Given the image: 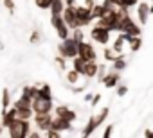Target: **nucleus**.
<instances>
[{
    "instance_id": "f257e3e1",
    "label": "nucleus",
    "mask_w": 153,
    "mask_h": 138,
    "mask_svg": "<svg viewBox=\"0 0 153 138\" xmlns=\"http://www.w3.org/2000/svg\"><path fill=\"white\" fill-rule=\"evenodd\" d=\"M9 136L11 138H27L31 133V120H22V118H15L13 124L7 127Z\"/></svg>"
},
{
    "instance_id": "f03ea898",
    "label": "nucleus",
    "mask_w": 153,
    "mask_h": 138,
    "mask_svg": "<svg viewBox=\"0 0 153 138\" xmlns=\"http://www.w3.org/2000/svg\"><path fill=\"white\" fill-rule=\"evenodd\" d=\"M78 43H79V41H78V40H74L72 36L61 40V43L58 45V54L63 56L65 59H72V57H76V56H78Z\"/></svg>"
},
{
    "instance_id": "7ed1b4c3",
    "label": "nucleus",
    "mask_w": 153,
    "mask_h": 138,
    "mask_svg": "<svg viewBox=\"0 0 153 138\" xmlns=\"http://www.w3.org/2000/svg\"><path fill=\"white\" fill-rule=\"evenodd\" d=\"M108 113H110V109H108V106H105L97 115L90 117V118H88V124H87V126L83 127V131H81V133H83V136H90V134H92V133H94V131H96V129L105 122V120H106Z\"/></svg>"
},
{
    "instance_id": "20e7f679",
    "label": "nucleus",
    "mask_w": 153,
    "mask_h": 138,
    "mask_svg": "<svg viewBox=\"0 0 153 138\" xmlns=\"http://www.w3.org/2000/svg\"><path fill=\"white\" fill-rule=\"evenodd\" d=\"M31 108L34 113H49L52 111V99H43V97H34L31 101Z\"/></svg>"
},
{
    "instance_id": "39448f33",
    "label": "nucleus",
    "mask_w": 153,
    "mask_h": 138,
    "mask_svg": "<svg viewBox=\"0 0 153 138\" xmlns=\"http://www.w3.org/2000/svg\"><path fill=\"white\" fill-rule=\"evenodd\" d=\"M61 18L65 20V23L68 25L70 31L79 27L78 16H76V6H65V9H63V13H61Z\"/></svg>"
},
{
    "instance_id": "423d86ee",
    "label": "nucleus",
    "mask_w": 153,
    "mask_h": 138,
    "mask_svg": "<svg viewBox=\"0 0 153 138\" xmlns=\"http://www.w3.org/2000/svg\"><path fill=\"white\" fill-rule=\"evenodd\" d=\"M78 56L83 57L85 61H96V57H97L96 48H94L88 41H83V40L78 43Z\"/></svg>"
},
{
    "instance_id": "0eeeda50",
    "label": "nucleus",
    "mask_w": 153,
    "mask_h": 138,
    "mask_svg": "<svg viewBox=\"0 0 153 138\" xmlns=\"http://www.w3.org/2000/svg\"><path fill=\"white\" fill-rule=\"evenodd\" d=\"M76 16H78L79 27H87L94 22L92 18V9H88L87 6H76Z\"/></svg>"
},
{
    "instance_id": "6e6552de",
    "label": "nucleus",
    "mask_w": 153,
    "mask_h": 138,
    "mask_svg": "<svg viewBox=\"0 0 153 138\" xmlns=\"http://www.w3.org/2000/svg\"><path fill=\"white\" fill-rule=\"evenodd\" d=\"M51 23H52V27L56 29L59 40H65V38L70 36V29H68V25L65 23V20L61 18V15H59V16H51Z\"/></svg>"
},
{
    "instance_id": "1a4fd4ad",
    "label": "nucleus",
    "mask_w": 153,
    "mask_h": 138,
    "mask_svg": "<svg viewBox=\"0 0 153 138\" xmlns=\"http://www.w3.org/2000/svg\"><path fill=\"white\" fill-rule=\"evenodd\" d=\"M119 23H121V32H124V34H131V36H140V34H142L140 25L135 23V22L131 20V16L124 18V20L119 22Z\"/></svg>"
},
{
    "instance_id": "9d476101",
    "label": "nucleus",
    "mask_w": 153,
    "mask_h": 138,
    "mask_svg": "<svg viewBox=\"0 0 153 138\" xmlns=\"http://www.w3.org/2000/svg\"><path fill=\"white\" fill-rule=\"evenodd\" d=\"M90 38H92L94 41L101 43V45H106V43L110 41V31H108V29H103V27L94 25V27L90 29Z\"/></svg>"
},
{
    "instance_id": "9b49d317",
    "label": "nucleus",
    "mask_w": 153,
    "mask_h": 138,
    "mask_svg": "<svg viewBox=\"0 0 153 138\" xmlns=\"http://www.w3.org/2000/svg\"><path fill=\"white\" fill-rule=\"evenodd\" d=\"M33 120H34V124H36V127H38L40 131H45V129L51 127L52 115H51V111H49V113H34V115H33Z\"/></svg>"
},
{
    "instance_id": "f8f14e48",
    "label": "nucleus",
    "mask_w": 153,
    "mask_h": 138,
    "mask_svg": "<svg viewBox=\"0 0 153 138\" xmlns=\"http://www.w3.org/2000/svg\"><path fill=\"white\" fill-rule=\"evenodd\" d=\"M149 6L146 2H139L137 4V16H139V25H146L148 18H149Z\"/></svg>"
},
{
    "instance_id": "ddd939ff",
    "label": "nucleus",
    "mask_w": 153,
    "mask_h": 138,
    "mask_svg": "<svg viewBox=\"0 0 153 138\" xmlns=\"http://www.w3.org/2000/svg\"><path fill=\"white\" fill-rule=\"evenodd\" d=\"M119 79H121L119 70H112V72H106V74H105V77H103L101 83H103L106 88H115L117 83H119Z\"/></svg>"
},
{
    "instance_id": "4468645a",
    "label": "nucleus",
    "mask_w": 153,
    "mask_h": 138,
    "mask_svg": "<svg viewBox=\"0 0 153 138\" xmlns=\"http://www.w3.org/2000/svg\"><path fill=\"white\" fill-rule=\"evenodd\" d=\"M54 111H56V117L65 118V120H68V122H74L76 118H78V115H76L70 108H67V106H58Z\"/></svg>"
},
{
    "instance_id": "2eb2a0df",
    "label": "nucleus",
    "mask_w": 153,
    "mask_h": 138,
    "mask_svg": "<svg viewBox=\"0 0 153 138\" xmlns=\"http://www.w3.org/2000/svg\"><path fill=\"white\" fill-rule=\"evenodd\" d=\"M51 127L56 129V131H59V133H63V131H68V129L72 127V122H68V120H65V118H59V117H52Z\"/></svg>"
},
{
    "instance_id": "dca6fc26",
    "label": "nucleus",
    "mask_w": 153,
    "mask_h": 138,
    "mask_svg": "<svg viewBox=\"0 0 153 138\" xmlns=\"http://www.w3.org/2000/svg\"><path fill=\"white\" fill-rule=\"evenodd\" d=\"M97 63L96 61H85V66H83V72H81V76H85L87 79H94L96 77V74H97Z\"/></svg>"
},
{
    "instance_id": "f3484780",
    "label": "nucleus",
    "mask_w": 153,
    "mask_h": 138,
    "mask_svg": "<svg viewBox=\"0 0 153 138\" xmlns=\"http://www.w3.org/2000/svg\"><path fill=\"white\" fill-rule=\"evenodd\" d=\"M16 118V108L13 106L11 109H2V126L7 129L11 124H13V120Z\"/></svg>"
},
{
    "instance_id": "a211bd4d",
    "label": "nucleus",
    "mask_w": 153,
    "mask_h": 138,
    "mask_svg": "<svg viewBox=\"0 0 153 138\" xmlns=\"http://www.w3.org/2000/svg\"><path fill=\"white\" fill-rule=\"evenodd\" d=\"M124 40H126V43L130 45V50H131V52H137V50H140V47H142V38H140V36L124 34Z\"/></svg>"
},
{
    "instance_id": "6ab92c4d",
    "label": "nucleus",
    "mask_w": 153,
    "mask_h": 138,
    "mask_svg": "<svg viewBox=\"0 0 153 138\" xmlns=\"http://www.w3.org/2000/svg\"><path fill=\"white\" fill-rule=\"evenodd\" d=\"M51 16H59L65 9V2L63 0H52V4H51Z\"/></svg>"
},
{
    "instance_id": "aec40b11",
    "label": "nucleus",
    "mask_w": 153,
    "mask_h": 138,
    "mask_svg": "<svg viewBox=\"0 0 153 138\" xmlns=\"http://www.w3.org/2000/svg\"><path fill=\"white\" fill-rule=\"evenodd\" d=\"M38 95V86L36 84H27V86H24V92H22V97H25V99H34Z\"/></svg>"
},
{
    "instance_id": "412c9836",
    "label": "nucleus",
    "mask_w": 153,
    "mask_h": 138,
    "mask_svg": "<svg viewBox=\"0 0 153 138\" xmlns=\"http://www.w3.org/2000/svg\"><path fill=\"white\" fill-rule=\"evenodd\" d=\"M34 115L33 108H16V118H22V120H31Z\"/></svg>"
},
{
    "instance_id": "4be33fe9",
    "label": "nucleus",
    "mask_w": 153,
    "mask_h": 138,
    "mask_svg": "<svg viewBox=\"0 0 153 138\" xmlns=\"http://www.w3.org/2000/svg\"><path fill=\"white\" fill-rule=\"evenodd\" d=\"M36 97H43V99H52V90L49 84H38V95Z\"/></svg>"
},
{
    "instance_id": "5701e85b",
    "label": "nucleus",
    "mask_w": 153,
    "mask_h": 138,
    "mask_svg": "<svg viewBox=\"0 0 153 138\" xmlns=\"http://www.w3.org/2000/svg\"><path fill=\"white\" fill-rule=\"evenodd\" d=\"M112 63H114V70H124V68L128 66V63H126V59H124V54H119Z\"/></svg>"
},
{
    "instance_id": "b1692460",
    "label": "nucleus",
    "mask_w": 153,
    "mask_h": 138,
    "mask_svg": "<svg viewBox=\"0 0 153 138\" xmlns=\"http://www.w3.org/2000/svg\"><path fill=\"white\" fill-rule=\"evenodd\" d=\"M124 41H126V40H124V32H121V34H119V36L114 40V45H112V48H114L117 54H123V45H124Z\"/></svg>"
},
{
    "instance_id": "393cba45",
    "label": "nucleus",
    "mask_w": 153,
    "mask_h": 138,
    "mask_svg": "<svg viewBox=\"0 0 153 138\" xmlns=\"http://www.w3.org/2000/svg\"><path fill=\"white\" fill-rule=\"evenodd\" d=\"M110 2L114 4V6H117V7H133V6H137L139 4V0H110Z\"/></svg>"
},
{
    "instance_id": "a878e982",
    "label": "nucleus",
    "mask_w": 153,
    "mask_h": 138,
    "mask_svg": "<svg viewBox=\"0 0 153 138\" xmlns=\"http://www.w3.org/2000/svg\"><path fill=\"white\" fill-rule=\"evenodd\" d=\"M11 106V92L9 88H4L2 90V109H7Z\"/></svg>"
},
{
    "instance_id": "bb28decb",
    "label": "nucleus",
    "mask_w": 153,
    "mask_h": 138,
    "mask_svg": "<svg viewBox=\"0 0 153 138\" xmlns=\"http://www.w3.org/2000/svg\"><path fill=\"white\" fill-rule=\"evenodd\" d=\"M105 6L103 4H94V7H92V18L94 20H97V18H101L103 15H105Z\"/></svg>"
},
{
    "instance_id": "cd10ccee",
    "label": "nucleus",
    "mask_w": 153,
    "mask_h": 138,
    "mask_svg": "<svg viewBox=\"0 0 153 138\" xmlns=\"http://www.w3.org/2000/svg\"><path fill=\"white\" fill-rule=\"evenodd\" d=\"M79 72H76L74 70V68H72V70H68V74H67V81L70 83V84H76V83H78V79H79Z\"/></svg>"
},
{
    "instance_id": "c85d7f7f",
    "label": "nucleus",
    "mask_w": 153,
    "mask_h": 138,
    "mask_svg": "<svg viewBox=\"0 0 153 138\" xmlns=\"http://www.w3.org/2000/svg\"><path fill=\"white\" fill-rule=\"evenodd\" d=\"M103 56H105V59H106V61H114V59H115L119 54H117L114 48H108V47H106V48L103 50Z\"/></svg>"
},
{
    "instance_id": "c756f323",
    "label": "nucleus",
    "mask_w": 153,
    "mask_h": 138,
    "mask_svg": "<svg viewBox=\"0 0 153 138\" xmlns=\"http://www.w3.org/2000/svg\"><path fill=\"white\" fill-rule=\"evenodd\" d=\"M13 106H15V108H31V99L20 97V99H16V102H15Z\"/></svg>"
},
{
    "instance_id": "7c9ffc66",
    "label": "nucleus",
    "mask_w": 153,
    "mask_h": 138,
    "mask_svg": "<svg viewBox=\"0 0 153 138\" xmlns=\"http://www.w3.org/2000/svg\"><path fill=\"white\" fill-rule=\"evenodd\" d=\"M34 4H36V7H40V9H49L51 4H52V0H34Z\"/></svg>"
},
{
    "instance_id": "2f4dec72",
    "label": "nucleus",
    "mask_w": 153,
    "mask_h": 138,
    "mask_svg": "<svg viewBox=\"0 0 153 138\" xmlns=\"http://www.w3.org/2000/svg\"><path fill=\"white\" fill-rule=\"evenodd\" d=\"M105 74H106V66H105V65H99V66H97V74H96V77H97V81H99V83L103 81Z\"/></svg>"
},
{
    "instance_id": "473e14b6",
    "label": "nucleus",
    "mask_w": 153,
    "mask_h": 138,
    "mask_svg": "<svg viewBox=\"0 0 153 138\" xmlns=\"http://www.w3.org/2000/svg\"><path fill=\"white\" fill-rule=\"evenodd\" d=\"M54 61L59 65V68H61V70H65V68H67V59H65L63 56H59V54H58V56L54 57Z\"/></svg>"
},
{
    "instance_id": "72a5a7b5",
    "label": "nucleus",
    "mask_w": 153,
    "mask_h": 138,
    "mask_svg": "<svg viewBox=\"0 0 153 138\" xmlns=\"http://www.w3.org/2000/svg\"><path fill=\"white\" fill-rule=\"evenodd\" d=\"M74 32H72V38L74 40H78V41H81L83 40V31H81V27H78V29H72Z\"/></svg>"
},
{
    "instance_id": "f704fd0d",
    "label": "nucleus",
    "mask_w": 153,
    "mask_h": 138,
    "mask_svg": "<svg viewBox=\"0 0 153 138\" xmlns=\"http://www.w3.org/2000/svg\"><path fill=\"white\" fill-rule=\"evenodd\" d=\"M40 38H42L40 31H33V32H31V36H29V41H31V43H38V41H40Z\"/></svg>"
},
{
    "instance_id": "c9c22d12",
    "label": "nucleus",
    "mask_w": 153,
    "mask_h": 138,
    "mask_svg": "<svg viewBox=\"0 0 153 138\" xmlns=\"http://www.w3.org/2000/svg\"><path fill=\"white\" fill-rule=\"evenodd\" d=\"M128 93V86L126 84H117V97H124Z\"/></svg>"
},
{
    "instance_id": "e433bc0d",
    "label": "nucleus",
    "mask_w": 153,
    "mask_h": 138,
    "mask_svg": "<svg viewBox=\"0 0 153 138\" xmlns=\"http://www.w3.org/2000/svg\"><path fill=\"white\" fill-rule=\"evenodd\" d=\"M4 7L13 15L15 13V0H4Z\"/></svg>"
},
{
    "instance_id": "4c0bfd02",
    "label": "nucleus",
    "mask_w": 153,
    "mask_h": 138,
    "mask_svg": "<svg viewBox=\"0 0 153 138\" xmlns=\"http://www.w3.org/2000/svg\"><path fill=\"white\" fill-rule=\"evenodd\" d=\"M114 124H110V126H106V129H105V133H103V138H110L112 136V133H114Z\"/></svg>"
},
{
    "instance_id": "58836bf2",
    "label": "nucleus",
    "mask_w": 153,
    "mask_h": 138,
    "mask_svg": "<svg viewBox=\"0 0 153 138\" xmlns=\"http://www.w3.org/2000/svg\"><path fill=\"white\" fill-rule=\"evenodd\" d=\"M99 101H101V95H99V93L92 95V99H90V106H97V104H99Z\"/></svg>"
},
{
    "instance_id": "ea45409f",
    "label": "nucleus",
    "mask_w": 153,
    "mask_h": 138,
    "mask_svg": "<svg viewBox=\"0 0 153 138\" xmlns=\"http://www.w3.org/2000/svg\"><path fill=\"white\" fill-rule=\"evenodd\" d=\"M29 136H31V138H40V136H42V133H40V131H31V133H29Z\"/></svg>"
},
{
    "instance_id": "a19ab883",
    "label": "nucleus",
    "mask_w": 153,
    "mask_h": 138,
    "mask_svg": "<svg viewBox=\"0 0 153 138\" xmlns=\"http://www.w3.org/2000/svg\"><path fill=\"white\" fill-rule=\"evenodd\" d=\"M94 4H96L94 0H85V6H87L88 9H92V7H94Z\"/></svg>"
},
{
    "instance_id": "79ce46f5",
    "label": "nucleus",
    "mask_w": 153,
    "mask_h": 138,
    "mask_svg": "<svg viewBox=\"0 0 153 138\" xmlns=\"http://www.w3.org/2000/svg\"><path fill=\"white\" fill-rule=\"evenodd\" d=\"M72 92H74V93H81V92H85V86H78V88H72Z\"/></svg>"
},
{
    "instance_id": "37998d69",
    "label": "nucleus",
    "mask_w": 153,
    "mask_h": 138,
    "mask_svg": "<svg viewBox=\"0 0 153 138\" xmlns=\"http://www.w3.org/2000/svg\"><path fill=\"white\" fill-rule=\"evenodd\" d=\"M144 136H148V138H153V131H151V129H146V131H144Z\"/></svg>"
},
{
    "instance_id": "c03bdc74",
    "label": "nucleus",
    "mask_w": 153,
    "mask_h": 138,
    "mask_svg": "<svg viewBox=\"0 0 153 138\" xmlns=\"http://www.w3.org/2000/svg\"><path fill=\"white\" fill-rule=\"evenodd\" d=\"M65 6H76V0H63Z\"/></svg>"
},
{
    "instance_id": "a18cd8bd",
    "label": "nucleus",
    "mask_w": 153,
    "mask_h": 138,
    "mask_svg": "<svg viewBox=\"0 0 153 138\" xmlns=\"http://www.w3.org/2000/svg\"><path fill=\"white\" fill-rule=\"evenodd\" d=\"M90 99H92V93H87V95H85V101L90 102Z\"/></svg>"
},
{
    "instance_id": "49530a36",
    "label": "nucleus",
    "mask_w": 153,
    "mask_h": 138,
    "mask_svg": "<svg viewBox=\"0 0 153 138\" xmlns=\"http://www.w3.org/2000/svg\"><path fill=\"white\" fill-rule=\"evenodd\" d=\"M4 129H6V127L2 126V122H0V136H2V131H4Z\"/></svg>"
},
{
    "instance_id": "de8ad7c7",
    "label": "nucleus",
    "mask_w": 153,
    "mask_h": 138,
    "mask_svg": "<svg viewBox=\"0 0 153 138\" xmlns=\"http://www.w3.org/2000/svg\"><path fill=\"white\" fill-rule=\"evenodd\" d=\"M149 13H153V0H151V4H149Z\"/></svg>"
},
{
    "instance_id": "09e8293b",
    "label": "nucleus",
    "mask_w": 153,
    "mask_h": 138,
    "mask_svg": "<svg viewBox=\"0 0 153 138\" xmlns=\"http://www.w3.org/2000/svg\"><path fill=\"white\" fill-rule=\"evenodd\" d=\"M0 50H4V43L2 41H0Z\"/></svg>"
}]
</instances>
